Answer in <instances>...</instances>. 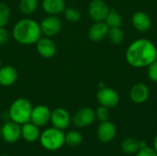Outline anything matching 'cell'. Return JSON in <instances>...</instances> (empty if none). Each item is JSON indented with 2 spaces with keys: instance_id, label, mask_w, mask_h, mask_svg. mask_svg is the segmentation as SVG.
Returning a JSON list of instances; mask_svg holds the SVG:
<instances>
[{
  "instance_id": "obj_1",
  "label": "cell",
  "mask_w": 157,
  "mask_h": 156,
  "mask_svg": "<svg viewBox=\"0 0 157 156\" xmlns=\"http://www.w3.org/2000/svg\"><path fill=\"white\" fill-rule=\"evenodd\" d=\"M125 58L132 67H147L157 59L156 46L147 39H138L129 45Z\"/></svg>"
},
{
  "instance_id": "obj_2",
  "label": "cell",
  "mask_w": 157,
  "mask_h": 156,
  "mask_svg": "<svg viewBox=\"0 0 157 156\" xmlns=\"http://www.w3.org/2000/svg\"><path fill=\"white\" fill-rule=\"evenodd\" d=\"M12 36L14 40L22 45H32L41 37L40 23L32 18H22L13 27Z\"/></svg>"
},
{
  "instance_id": "obj_3",
  "label": "cell",
  "mask_w": 157,
  "mask_h": 156,
  "mask_svg": "<svg viewBox=\"0 0 157 156\" xmlns=\"http://www.w3.org/2000/svg\"><path fill=\"white\" fill-rule=\"evenodd\" d=\"M32 105L27 98L20 97L13 101L11 104L8 116L10 120H13L19 125H22L30 120V114L32 110Z\"/></svg>"
},
{
  "instance_id": "obj_4",
  "label": "cell",
  "mask_w": 157,
  "mask_h": 156,
  "mask_svg": "<svg viewBox=\"0 0 157 156\" xmlns=\"http://www.w3.org/2000/svg\"><path fill=\"white\" fill-rule=\"evenodd\" d=\"M39 140L41 146L48 151H57L65 144L63 131L54 127L44 130Z\"/></svg>"
},
{
  "instance_id": "obj_5",
  "label": "cell",
  "mask_w": 157,
  "mask_h": 156,
  "mask_svg": "<svg viewBox=\"0 0 157 156\" xmlns=\"http://www.w3.org/2000/svg\"><path fill=\"white\" fill-rule=\"evenodd\" d=\"M63 23L59 17L49 15L41 19L40 22V28L41 31V35L45 37L52 38L56 36L62 30Z\"/></svg>"
},
{
  "instance_id": "obj_6",
  "label": "cell",
  "mask_w": 157,
  "mask_h": 156,
  "mask_svg": "<svg viewBox=\"0 0 157 156\" xmlns=\"http://www.w3.org/2000/svg\"><path fill=\"white\" fill-rule=\"evenodd\" d=\"M97 100L100 106H104L108 108H112L119 105L120 96L115 89L104 86L98 89L97 93Z\"/></svg>"
},
{
  "instance_id": "obj_7",
  "label": "cell",
  "mask_w": 157,
  "mask_h": 156,
  "mask_svg": "<svg viewBox=\"0 0 157 156\" xmlns=\"http://www.w3.org/2000/svg\"><path fill=\"white\" fill-rule=\"evenodd\" d=\"M96 120L95 110L89 107L79 108L72 117L73 124L77 128H86L92 125Z\"/></svg>"
},
{
  "instance_id": "obj_8",
  "label": "cell",
  "mask_w": 157,
  "mask_h": 156,
  "mask_svg": "<svg viewBox=\"0 0 157 156\" xmlns=\"http://www.w3.org/2000/svg\"><path fill=\"white\" fill-rule=\"evenodd\" d=\"M110 8L104 0H91L88 5V15L94 22L104 21Z\"/></svg>"
},
{
  "instance_id": "obj_9",
  "label": "cell",
  "mask_w": 157,
  "mask_h": 156,
  "mask_svg": "<svg viewBox=\"0 0 157 156\" xmlns=\"http://www.w3.org/2000/svg\"><path fill=\"white\" fill-rule=\"evenodd\" d=\"M21 137V125L8 120L1 127V138L7 143H15Z\"/></svg>"
},
{
  "instance_id": "obj_10",
  "label": "cell",
  "mask_w": 157,
  "mask_h": 156,
  "mask_svg": "<svg viewBox=\"0 0 157 156\" xmlns=\"http://www.w3.org/2000/svg\"><path fill=\"white\" fill-rule=\"evenodd\" d=\"M50 122H52V127L63 131L70 126L72 122V117L65 108H57L52 111Z\"/></svg>"
},
{
  "instance_id": "obj_11",
  "label": "cell",
  "mask_w": 157,
  "mask_h": 156,
  "mask_svg": "<svg viewBox=\"0 0 157 156\" xmlns=\"http://www.w3.org/2000/svg\"><path fill=\"white\" fill-rule=\"evenodd\" d=\"M52 111L45 105H38L32 108L30 114V122L35 124L36 126L43 127L47 125L51 120Z\"/></svg>"
},
{
  "instance_id": "obj_12",
  "label": "cell",
  "mask_w": 157,
  "mask_h": 156,
  "mask_svg": "<svg viewBox=\"0 0 157 156\" xmlns=\"http://www.w3.org/2000/svg\"><path fill=\"white\" fill-rule=\"evenodd\" d=\"M36 49L38 53L46 59L52 58L57 51L55 42L49 37H40L36 42Z\"/></svg>"
},
{
  "instance_id": "obj_13",
  "label": "cell",
  "mask_w": 157,
  "mask_h": 156,
  "mask_svg": "<svg viewBox=\"0 0 157 156\" xmlns=\"http://www.w3.org/2000/svg\"><path fill=\"white\" fill-rule=\"evenodd\" d=\"M116 133H117V128L115 124L109 120L100 122L97 130L98 139L104 143H110L115 138Z\"/></svg>"
},
{
  "instance_id": "obj_14",
  "label": "cell",
  "mask_w": 157,
  "mask_h": 156,
  "mask_svg": "<svg viewBox=\"0 0 157 156\" xmlns=\"http://www.w3.org/2000/svg\"><path fill=\"white\" fill-rule=\"evenodd\" d=\"M150 96L149 87L142 82L134 84L130 90V97L135 104L144 103Z\"/></svg>"
},
{
  "instance_id": "obj_15",
  "label": "cell",
  "mask_w": 157,
  "mask_h": 156,
  "mask_svg": "<svg viewBox=\"0 0 157 156\" xmlns=\"http://www.w3.org/2000/svg\"><path fill=\"white\" fill-rule=\"evenodd\" d=\"M133 28L140 32H146L152 27V20L148 14L144 11H136L132 17Z\"/></svg>"
},
{
  "instance_id": "obj_16",
  "label": "cell",
  "mask_w": 157,
  "mask_h": 156,
  "mask_svg": "<svg viewBox=\"0 0 157 156\" xmlns=\"http://www.w3.org/2000/svg\"><path fill=\"white\" fill-rule=\"evenodd\" d=\"M109 29V28L104 21L95 22L88 29V38L95 42L101 41L108 36Z\"/></svg>"
},
{
  "instance_id": "obj_17",
  "label": "cell",
  "mask_w": 157,
  "mask_h": 156,
  "mask_svg": "<svg viewBox=\"0 0 157 156\" xmlns=\"http://www.w3.org/2000/svg\"><path fill=\"white\" fill-rule=\"evenodd\" d=\"M17 71L12 65H5L0 67V86H11L17 80Z\"/></svg>"
},
{
  "instance_id": "obj_18",
  "label": "cell",
  "mask_w": 157,
  "mask_h": 156,
  "mask_svg": "<svg viewBox=\"0 0 157 156\" xmlns=\"http://www.w3.org/2000/svg\"><path fill=\"white\" fill-rule=\"evenodd\" d=\"M65 7L64 0H41V8L48 15L57 16L63 13Z\"/></svg>"
},
{
  "instance_id": "obj_19",
  "label": "cell",
  "mask_w": 157,
  "mask_h": 156,
  "mask_svg": "<svg viewBox=\"0 0 157 156\" xmlns=\"http://www.w3.org/2000/svg\"><path fill=\"white\" fill-rule=\"evenodd\" d=\"M40 132L39 127L32 122L29 121L21 125V137L25 141L29 143H34L40 139Z\"/></svg>"
},
{
  "instance_id": "obj_20",
  "label": "cell",
  "mask_w": 157,
  "mask_h": 156,
  "mask_svg": "<svg viewBox=\"0 0 157 156\" xmlns=\"http://www.w3.org/2000/svg\"><path fill=\"white\" fill-rule=\"evenodd\" d=\"M121 147L123 153L127 154H136L137 152L140 150V141L129 137L123 140Z\"/></svg>"
},
{
  "instance_id": "obj_21",
  "label": "cell",
  "mask_w": 157,
  "mask_h": 156,
  "mask_svg": "<svg viewBox=\"0 0 157 156\" xmlns=\"http://www.w3.org/2000/svg\"><path fill=\"white\" fill-rule=\"evenodd\" d=\"M64 141L68 146L76 147L79 146L83 142V135L78 131H69L64 133Z\"/></svg>"
},
{
  "instance_id": "obj_22",
  "label": "cell",
  "mask_w": 157,
  "mask_h": 156,
  "mask_svg": "<svg viewBox=\"0 0 157 156\" xmlns=\"http://www.w3.org/2000/svg\"><path fill=\"white\" fill-rule=\"evenodd\" d=\"M104 22L108 25V27L109 29L110 28H121L122 25V17L117 10L110 9L109 14L107 15Z\"/></svg>"
},
{
  "instance_id": "obj_23",
  "label": "cell",
  "mask_w": 157,
  "mask_h": 156,
  "mask_svg": "<svg viewBox=\"0 0 157 156\" xmlns=\"http://www.w3.org/2000/svg\"><path fill=\"white\" fill-rule=\"evenodd\" d=\"M39 6V0H20L18 4L19 11L24 15L33 14Z\"/></svg>"
},
{
  "instance_id": "obj_24",
  "label": "cell",
  "mask_w": 157,
  "mask_h": 156,
  "mask_svg": "<svg viewBox=\"0 0 157 156\" xmlns=\"http://www.w3.org/2000/svg\"><path fill=\"white\" fill-rule=\"evenodd\" d=\"M107 37L113 45H120L124 40V33L121 28H110Z\"/></svg>"
},
{
  "instance_id": "obj_25",
  "label": "cell",
  "mask_w": 157,
  "mask_h": 156,
  "mask_svg": "<svg viewBox=\"0 0 157 156\" xmlns=\"http://www.w3.org/2000/svg\"><path fill=\"white\" fill-rule=\"evenodd\" d=\"M63 14L64 18L71 23H76L81 19V13L75 7H72V6L65 7Z\"/></svg>"
},
{
  "instance_id": "obj_26",
  "label": "cell",
  "mask_w": 157,
  "mask_h": 156,
  "mask_svg": "<svg viewBox=\"0 0 157 156\" xmlns=\"http://www.w3.org/2000/svg\"><path fill=\"white\" fill-rule=\"evenodd\" d=\"M11 17V12L9 6L3 2H0V28L6 27Z\"/></svg>"
},
{
  "instance_id": "obj_27",
  "label": "cell",
  "mask_w": 157,
  "mask_h": 156,
  "mask_svg": "<svg viewBox=\"0 0 157 156\" xmlns=\"http://www.w3.org/2000/svg\"><path fill=\"white\" fill-rule=\"evenodd\" d=\"M95 113H96V119L98 120L100 122L109 120V108H106V107H104V106H99V107L95 110Z\"/></svg>"
},
{
  "instance_id": "obj_28",
  "label": "cell",
  "mask_w": 157,
  "mask_h": 156,
  "mask_svg": "<svg viewBox=\"0 0 157 156\" xmlns=\"http://www.w3.org/2000/svg\"><path fill=\"white\" fill-rule=\"evenodd\" d=\"M148 79L154 83H157V59L147 66Z\"/></svg>"
},
{
  "instance_id": "obj_29",
  "label": "cell",
  "mask_w": 157,
  "mask_h": 156,
  "mask_svg": "<svg viewBox=\"0 0 157 156\" xmlns=\"http://www.w3.org/2000/svg\"><path fill=\"white\" fill-rule=\"evenodd\" d=\"M9 39H10V35L6 30V27L0 28V46L6 45L9 41Z\"/></svg>"
},
{
  "instance_id": "obj_30",
  "label": "cell",
  "mask_w": 157,
  "mask_h": 156,
  "mask_svg": "<svg viewBox=\"0 0 157 156\" xmlns=\"http://www.w3.org/2000/svg\"><path fill=\"white\" fill-rule=\"evenodd\" d=\"M136 156H157V153L155 151L154 148L146 146L144 148L140 149L137 152Z\"/></svg>"
},
{
  "instance_id": "obj_31",
  "label": "cell",
  "mask_w": 157,
  "mask_h": 156,
  "mask_svg": "<svg viewBox=\"0 0 157 156\" xmlns=\"http://www.w3.org/2000/svg\"><path fill=\"white\" fill-rule=\"evenodd\" d=\"M153 148L155 149V151L157 153V134L155 135V139H154V147Z\"/></svg>"
},
{
  "instance_id": "obj_32",
  "label": "cell",
  "mask_w": 157,
  "mask_h": 156,
  "mask_svg": "<svg viewBox=\"0 0 157 156\" xmlns=\"http://www.w3.org/2000/svg\"><path fill=\"white\" fill-rule=\"evenodd\" d=\"M147 145H146V143L145 142H140V149H142V148H144V147H146Z\"/></svg>"
},
{
  "instance_id": "obj_33",
  "label": "cell",
  "mask_w": 157,
  "mask_h": 156,
  "mask_svg": "<svg viewBox=\"0 0 157 156\" xmlns=\"http://www.w3.org/2000/svg\"><path fill=\"white\" fill-rule=\"evenodd\" d=\"M2 66V61H1V59H0V67Z\"/></svg>"
},
{
  "instance_id": "obj_34",
  "label": "cell",
  "mask_w": 157,
  "mask_h": 156,
  "mask_svg": "<svg viewBox=\"0 0 157 156\" xmlns=\"http://www.w3.org/2000/svg\"><path fill=\"white\" fill-rule=\"evenodd\" d=\"M0 138H1V126H0Z\"/></svg>"
},
{
  "instance_id": "obj_35",
  "label": "cell",
  "mask_w": 157,
  "mask_h": 156,
  "mask_svg": "<svg viewBox=\"0 0 157 156\" xmlns=\"http://www.w3.org/2000/svg\"><path fill=\"white\" fill-rule=\"evenodd\" d=\"M0 156H10V155H0Z\"/></svg>"
}]
</instances>
